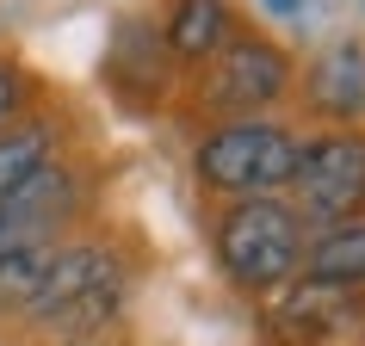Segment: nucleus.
<instances>
[{
    "label": "nucleus",
    "mask_w": 365,
    "mask_h": 346,
    "mask_svg": "<svg viewBox=\"0 0 365 346\" xmlns=\"http://www.w3.org/2000/svg\"><path fill=\"white\" fill-rule=\"evenodd\" d=\"M130 303V260L118 253L106 235H68L50 260H43L38 285L6 322L25 334H43L56 346H99V334L124 315Z\"/></svg>",
    "instance_id": "obj_1"
},
{
    "label": "nucleus",
    "mask_w": 365,
    "mask_h": 346,
    "mask_svg": "<svg viewBox=\"0 0 365 346\" xmlns=\"http://www.w3.org/2000/svg\"><path fill=\"white\" fill-rule=\"evenodd\" d=\"M304 216L291 211V198H235L217 204L211 216V260L223 272V285L267 303L297 278L304 260Z\"/></svg>",
    "instance_id": "obj_2"
},
{
    "label": "nucleus",
    "mask_w": 365,
    "mask_h": 346,
    "mask_svg": "<svg viewBox=\"0 0 365 346\" xmlns=\"http://www.w3.org/2000/svg\"><path fill=\"white\" fill-rule=\"evenodd\" d=\"M291 167H297V130L279 117H217L192 149V179L217 204L285 198Z\"/></svg>",
    "instance_id": "obj_3"
},
{
    "label": "nucleus",
    "mask_w": 365,
    "mask_h": 346,
    "mask_svg": "<svg viewBox=\"0 0 365 346\" xmlns=\"http://www.w3.org/2000/svg\"><path fill=\"white\" fill-rule=\"evenodd\" d=\"M87 173L56 154L38 173H25L13 192L0 198V260H25V253H50L87 223Z\"/></svg>",
    "instance_id": "obj_4"
},
{
    "label": "nucleus",
    "mask_w": 365,
    "mask_h": 346,
    "mask_svg": "<svg viewBox=\"0 0 365 346\" xmlns=\"http://www.w3.org/2000/svg\"><path fill=\"white\" fill-rule=\"evenodd\" d=\"M285 198L309 229L365 216V124H322L297 136V167Z\"/></svg>",
    "instance_id": "obj_5"
},
{
    "label": "nucleus",
    "mask_w": 365,
    "mask_h": 346,
    "mask_svg": "<svg viewBox=\"0 0 365 346\" xmlns=\"http://www.w3.org/2000/svg\"><path fill=\"white\" fill-rule=\"evenodd\" d=\"M297 87V62L260 31H235L205 62V105L217 117H267Z\"/></svg>",
    "instance_id": "obj_6"
},
{
    "label": "nucleus",
    "mask_w": 365,
    "mask_h": 346,
    "mask_svg": "<svg viewBox=\"0 0 365 346\" xmlns=\"http://www.w3.org/2000/svg\"><path fill=\"white\" fill-rule=\"evenodd\" d=\"M359 297H341V290H322V285H304L291 278L272 303V327L285 346H341L353 327H359Z\"/></svg>",
    "instance_id": "obj_7"
},
{
    "label": "nucleus",
    "mask_w": 365,
    "mask_h": 346,
    "mask_svg": "<svg viewBox=\"0 0 365 346\" xmlns=\"http://www.w3.org/2000/svg\"><path fill=\"white\" fill-rule=\"evenodd\" d=\"M297 278H304V285H322V290H341V297H359L365 290V216L304 229Z\"/></svg>",
    "instance_id": "obj_8"
},
{
    "label": "nucleus",
    "mask_w": 365,
    "mask_h": 346,
    "mask_svg": "<svg viewBox=\"0 0 365 346\" xmlns=\"http://www.w3.org/2000/svg\"><path fill=\"white\" fill-rule=\"evenodd\" d=\"M304 93L316 105V117H328V124H359L365 117V50L359 43H328L322 56L309 62Z\"/></svg>",
    "instance_id": "obj_9"
},
{
    "label": "nucleus",
    "mask_w": 365,
    "mask_h": 346,
    "mask_svg": "<svg viewBox=\"0 0 365 346\" xmlns=\"http://www.w3.org/2000/svg\"><path fill=\"white\" fill-rule=\"evenodd\" d=\"M230 38H235L230 0H173L168 25H161V43L173 62H211Z\"/></svg>",
    "instance_id": "obj_10"
},
{
    "label": "nucleus",
    "mask_w": 365,
    "mask_h": 346,
    "mask_svg": "<svg viewBox=\"0 0 365 346\" xmlns=\"http://www.w3.org/2000/svg\"><path fill=\"white\" fill-rule=\"evenodd\" d=\"M56 154H62V124L56 117L25 112L13 130H0V198L13 192L25 173H38L43 161H56Z\"/></svg>",
    "instance_id": "obj_11"
},
{
    "label": "nucleus",
    "mask_w": 365,
    "mask_h": 346,
    "mask_svg": "<svg viewBox=\"0 0 365 346\" xmlns=\"http://www.w3.org/2000/svg\"><path fill=\"white\" fill-rule=\"evenodd\" d=\"M25 112H31V75L13 56H0V130H13Z\"/></svg>",
    "instance_id": "obj_12"
},
{
    "label": "nucleus",
    "mask_w": 365,
    "mask_h": 346,
    "mask_svg": "<svg viewBox=\"0 0 365 346\" xmlns=\"http://www.w3.org/2000/svg\"><path fill=\"white\" fill-rule=\"evenodd\" d=\"M260 6H267L272 19H297V13H304L309 0H260Z\"/></svg>",
    "instance_id": "obj_13"
},
{
    "label": "nucleus",
    "mask_w": 365,
    "mask_h": 346,
    "mask_svg": "<svg viewBox=\"0 0 365 346\" xmlns=\"http://www.w3.org/2000/svg\"><path fill=\"white\" fill-rule=\"evenodd\" d=\"M359 315H365V290H359Z\"/></svg>",
    "instance_id": "obj_14"
}]
</instances>
